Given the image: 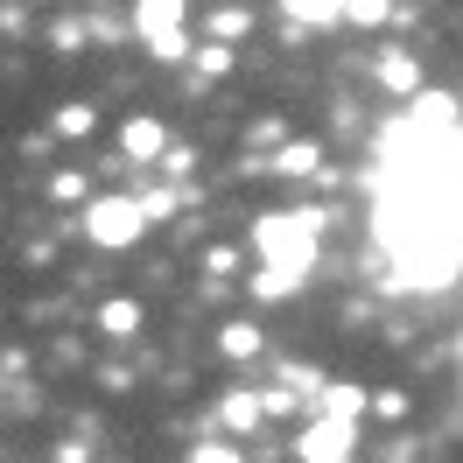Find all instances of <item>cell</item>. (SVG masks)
<instances>
[{
    "label": "cell",
    "mask_w": 463,
    "mask_h": 463,
    "mask_svg": "<svg viewBox=\"0 0 463 463\" xmlns=\"http://www.w3.org/2000/svg\"><path fill=\"white\" fill-rule=\"evenodd\" d=\"M119 147H127V162H155L162 147H169V127L155 113H134L127 119V134H119Z\"/></svg>",
    "instance_id": "6"
},
{
    "label": "cell",
    "mask_w": 463,
    "mask_h": 463,
    "mask_svg": "<svg viewBox=\"0 0 463 463\" xmlns=\"http://www.w3.org/2000/svg\"><path fill=\"white\" fill-rule=\"evenodd\" d=\"M91 119H99L91 106H63V113H57V134H63V141H85V134H91Z\"/></svg>",
    "instance_id": "15"
},
{
    "label": "cell",
    "mask_w": 463,
    "mask_h": 463,
    "mask_svg": "<svg viewBox=\"0 0 463 463\" xmlns=\"http://www.w3.org/2000/svg\"><path fill=\"white\" fill-rule=\"evenodd\" d=\"M281 14L302 29H330V22H345V0H281Z\"/></svg>",
    "instance_id": "7"
},
{
    "label": "cell",
    "mask_w": 463,
    "mask_h": 463,
    "mask_svg": "<svg viewBox=\"0 0 463 463\" xmlns=\"http://www.w3.org/2000/svg\"><path fill=\"white\" fill-rule=\"evenodd\" d=\"M141 225H147L141 197H99V203H85V239H91V246H134Z\"/></svg>",
    "instance_id": "3"
},
{
    "label": "cell",
    "mask_w": 463,
    "mask_h": 463,
    "mask_svg": "<svg viewBox=\"0 0 463 463\" xmlns=\"http://www.w3.org/2000/svg\"><path fill=\"white\" fill-rule=\"evenodd\" d=\"M260 414H267L260 393H232L225 401V429H260Z\"/></svg>",
    "instance_id": "11"
},
{
    "label": "cell",
    "mask_w": 463,
    "mask_h": 463,
    "mask_svg": "<svg viewBox=\"0 0 463 463\" xmlns=\"http://www.w3.org/2000/svg\"><path fill=\"white\" fill-rule=\"evenodd\" d=\"M295 281H302V274H281V267H260V274H253V295H267V302H281V295H295Z\"/></svg>",
    "instance_id": "12"
},
{
    "label": "cell",
    "mask_w": 463,
    "mask_h": 463,
    "mask_svg": "<svg viewBox=\"0 0 463 463\" xmlns=\"http://www.w3.org/2000/svg\"><path fill=\"white\" fill-rule=\"evenodd\" d=\"M379 85L386 91H421V63L407 57V50H386V57H379Z\"/></svg>",
    "instance_id": "8"
},
{
    "label": "cell",
    "mask_w": 463,
    "mask_h": 463,
    "mask_svg": "<svg viewBox=\"0 0 463 463\" xmlns=\"http://www.w3.org/2000/svg\"><path fill=\"white\" fill-rule=\"evenodd\" d=\"M190 463H239V449H225V442H197Z\"/></svg>",
    "instance_id": "17"
},
{
    "label": "cell",
    "mask_w": 463,
    "mask_h": 463,
    "mask_svg": "<svg viewBox=\"0 0 463 463\" xmlns=\"http://www.w3.org/2000/svg\"><path fill=\"white\" fill-rule=\"evenodd\" d=\"M99 330H106V337H134V330H141V302H106V309H99Z\"/></svg>",
    "instance_id": "10"
},
{
    "label": "cell",
    "mask_w": 463,
    "mask_h": 463,
    "mask_svg": "<svg viewBox=\"0 0 463 463\" xmlns=\"http://www.w3.org/2000/svg\"><path fill=\"white\" fill-rule=\"evenodd\" d=\"M274 175H323V147L317 141H288L274 155Z\"/></svg>",
    "instance_id": "9"
},
{
    "label": "cell",
    "mask_w": 463,
    "mask_h": 463,
    "mask_svg": "<svg viewBox=\"0 0 463 463\" xmlns=\"http://www.w3.org/2000/svg\"><path fill=\"white\" fill-rule=\"evenodd\" d=\"M358 407H365V393H358V386H330V414H337V421H351Z\"/></svg>",
    "instance_id": "16"
},
{
    "label": "cell",
    "mask_w": 463,
    "mask_h": 463,
    "mask_svg": "<svg viewBox=\"0 0 463 463\" xmlns=\"http://www.w3.org/2000/svg\"><path fill=\"white\" fill-rule=\"evenodd\" d=\"M373 239L401 288L457 281V99L421 91L386 134L373 169Z\"/></svg>",
    "instance_id": "1"
},
{
    "label": "cell",
    "mask_w": 463,
    "mask_h": 463,
    "mask_svg": "<svg viewBox=\"0 0 463 463\" xmlns=\"http://www.w3.org/2000/svg\"><path fill=\"white\" fill-rule=\"evenodd\" d=\"M351 442H358V429H351V421H337V414H323V421H309V429H302L295 457H302V463H351Z\"/></svg>",
    "instance_id": "5"
},
{
    "label": "cell",
    "mask_w": 463,
    "mask_h": 463,
    "mask_svg": "<svg viewBox=\"0 0 463 463\" xmlns=\"http://www.w3.org/2000/svg\"><path fill=\"white\" fill-rule=\"evenodd\" d=\"M393 14V0H345V22H358V29H379Z\"/></svg>",
    "instance_id": "13"
},
{
    "label": "cell",
    "mask_w": 463,
    "mask_h": 463,
    "mask_svg": "<svg viewBox=\"0 0 463 463\" xmlns=\"http://www.w3.org/2000/svg\"><path fill=\"white\" fill-rule=\"evenodd\" d=\"M260 351V330L253 323H225V358H253Z\"/></svg>",
    "instance_id": "14"
},
{
    "label": "cell",
    "mask_w": 463,
    "mask_h": 463,
    "mask_svg": "<svg viewBox=\"0 0 463 463\" xmlns=\"http://www.w3.org/2000/svg\"><path fill=\"white\" fill-rule=\"evenodd\" d=\"M253 246L267 253V267H281V274H309L323 246V211H281V218H260L253 225Z\"/></svg>",
    "instance_id": "2"
},
{
    "label": "cell",
    "mask_w": 463,
    "mask_h": 463,
    "mask_svg": "<svg viewBox=\"0 0 463 463\" xmlns=\"http://www.w3.org/2000/svg\"><path fill=\"white\" fill-rule=\"evenodd\" d=\"M134 29L147 35V50L162 63H183V0H141L134 7Z\"/></svg>",
    "instance_id": "4"
}]
</instances>
